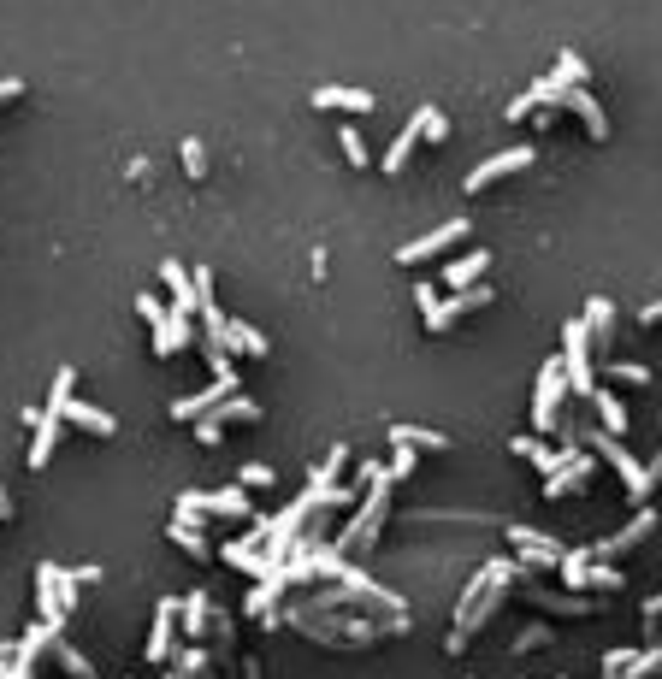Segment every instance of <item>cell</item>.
I'll use <instances>...</instances> for the list:
<instances>
[{"label":"cell","instance_id":"obj_1","mask_svg":"<svg viewBox=\"0 0 662 679\" xmlns=\"http://www.w3.org/2000/svg\"><path fill=\"white\" fill-rule=\"evenodd\" d=\"M266 626H290V632H302L308 644H331V650H367V644H379V638H397L408 632V609L402 615H361V609H337V615H302V609H284V615H272Z\"/></svg>","mask_w":662,"mask_h":679},{"label":"cell","instance_id":"obj_2","mask_svg":"<svg viewBox=\"0 0 662 679\" xmlns=\"http://www.w3.org/2000/svg\"><path fill=\"white\" fill-rule=\"evenodd\" d=\"M562 437H574L580 449L592 443V449H597V461H609V467L621 473V496H627L633 508H645V502H651V491H657V485H651V473H645V461H633V455L621 449V437H609V432H603V426H586V432H580V426H568V432H562Z\"/></svg>","mask_w":662,"mask_h":679},{"label":"cell","instance_id":"obj_3","mask_svg":"<svg viewBox=\"0 0 662 679\" xmlns=\"http://www.w3.org/2000/svg\"><path fill=\"white\" fill-rule=\"evenodd\" d=\"M562 372H568V390L574 396H597V361H592V337H586V325L580 319H568L562 325Z\"/></svg>","mask_w":662,"mask_h":679},{"label":"cell","instance_id":"obj_4","mask_svg":"<svg viewBox=\"0 0 662 679\" xmlns=\"http://www.w3.org/2000/svg\"><path fill=\"white\" fill-rule=\"evenodd\" d=\"M562 396H568V372H562V355L538 367V390H532V432H556L562 426Z\"/></svg>","mask_w":662,"mask_h":679},{"label":"cell","instance_id":"obj_5","mask_svg":"<svg viewBox=\"0 0 662 679\" xmlns=\"http://www.w3.org/2000/svg\"><path fill=\"white\" fill-rule=\"evenodd\" d=\"M201 514H219V520H255L249 496L237 491H178V520H201Z\"/></svg>","mask_w":662,"mask_h":679},{"label":"cell","instance_id":"obj_6","mask_svg":"<svg viewBox=\"0 0 662 679\" xmlns=\"http://www.w3.org/2000/svg\"><path fill=\"white\" fill-rule=\"evenodd\" d=\"M71 603H77V585H71V573H66V567H54V561H42V567H36V609H42V620L66 626Z\"/></svg>","mask_w":662,"mask_h":679},{"label":"cell","instance_id":"obj_7","mask_svg":"<svg viewBox=\"0 0 662 679\" xmlns=\"http://www.w3.org/2000/svg\"><path fill=\"white\" fill-rule=\"evenodd\" d=\"M532 160H538V148L532 142H521V148H503V154H491V160H479L473 172H467V195H479V189H491V184H503V178H515V172H527Z\"/></svg>","mask_w":662,"mask_h":679},{"label":"cell","instance_id":"obj_8","mask_svg":"<svg viewBox=\"0 0 662 679\" xmlns=\"http://www.w3.org/2000/svg\"><path fill=\"white\" fill-rule=\"evenodd\" d=\"M509 573H515V561H485V567L473 573V585H467V591H462V603H456V632H450V656H462V626H467V615L479 609V597H485V591H491L497 579H509Z\"/></svg>","mask_w":662,"mask_h":679},{"label":"cell","instance_id":"obj_9","mask_svg":"<svg viewBox=\"0 0 662 679\" xmlns=\"http://www.w3.org/2000/svg\"><path fill=\"white\" fill-rule=\"evenodd\" d=\"M485 302H497V290H491V284H473V290H456V296H438V302L426 308V331H450L462 313L485 308Z\"/></svg>","mask_w":662,"mask_h":679},{"label":"cell","instance_id":"obj_10","mask_svg":"<svg viewBox=\"0 0 662 679\" xmlns=\"http://www.w3.org/2000/svg\"><path fill=\"white\" fill-rule=\"evenodd\" d=\"M462 237H467V219H444L438 231H426V237L402 243L397 254H391V260H397V266H426L432 254H444V248H450V243H462Z\"/></svg>","mask_w":662,"mask_h":679},{"label":"cell","instance_id":"obj_11","mask_svg":"<svg viewBox=\"0 0 662 679\" xmlns=\"http://www.w3.org/2000/svg\"><path fill=\"white\" fill-rule=\"evenodd\" d=\"M509 538H515V550H521V573H538V567H562V544L550 538V532H538V526H509Z\"/></svg>","mask_w":662,"mask_h":679},{"label":"cell","instance_id":"obj_12","mask_svg":"<svg viewBox=\"0 0 662 679\" xmlns=\"http://www.w3.org/2000/svg\"><path fill=\"white\" fill-rule=\"evenodd\" d=\"M651 532H657V514H651V508H639V514H633V520H627V526L615 532V538H597V544H592V561L627 556V550H639V544H645Z\"/></svg>","mask_w":662,"mask_h":679},{"label":"cell","instance_id":"obj_13","mask_svg":"<svg viewBox=\"0 0 662 679\" xmlns=\"http://www.w3.org/2000/svg\"><path fill=\"white\" fill-rule=\"evenodd\" d=\"M172 644H178V597H166L160 609H154V632H148V644H142V656L160 668V662H172Z\"/></svg>","mask_w":662,"mask_h":679},{"label":"cell","instance_id":"obj_14","mask_svg":"<svg viewBox=\"0 0 662 679\" xmlns=\"http://www.w3.org/2000/svg\"><path fill=\"white\" fill-rule=\"evenodd\" d=\"M592 473H597V455H586V449H580V455H574V461H568L562 473H550V479H544V491H538V496H550V502H562V496L586 491V485H592Z\"/></svg>","mask_w":662,"mask_h":679},{"label":"cell","instance_id":"obj_15","mask_svg":"<svg viewBox=\"0 0 662 679\" xmlns=\"http://www.w3.org/2000/svg\"><path fill=\"white\" fill-rule=\"evenodd\" d=\"M320 113H373L379 101H373V89H343V83H326V89H314L308 95Z\"/></svg>","mask_w":662,"mask_h":679},{"label":"cell","instance_id":"obj_16","mask_svg":"<svg viewBox=\"0 0 662 679\" xmlns=\"http://www.w3.org/2000/svg\"><path fill=\"white\" fill-rule=\"evenodd\" d=\"M580 325H586V337H592V355L597 349H615V302H609V296H592L586 313H580Z\"/></svg>","mask_w":662,"mask_h":679},{"label":"cell","instance_id":"obj_17","mask_svg":"<svg viewBox=\"0 0 662 679\" xmlns=\"http://www.w3.org/2000/svg\"><path fill=\"white\" fill-rule=\"evenodd\" d=\"M207 620H213V597H207V591H190V597H178V638L201 644V638H207Z\"/></svg>","mask_w":662,"mask_h":679},{"label":"cell","instance_id":"obj_18","mask_svg":"<svg viewBox=\"0 0 662 679\" xmlns=\"http://www.w3.org/2000/svg\"><path fill=\"white\" fill-rule=\"evenodd\" d=\"M225 396H237V390L213 378L207 390H196V396H178V402H172V420H184V426H190V420H207V414H213V408H219Z\"/></svg>","mask_w":662,"mask_h":679},{"label":"cell","instance_id":"obj_19","mask_svg":"<svg viewBox=\"0 0 662 679\" xmlns=\"http://www.w3.org/2000/svg\"><path fill=\"white\" fill-rule=\"evenodd\" d=\"M485 266H491V254L485 248H467V254H456L450 266H444V290L456 296V290H473L479 278H485Z\"/></svg>","mask_w":662,"mask_h":679},{"label":"cell","instance_id":"obj_20","mask_svg":"<svg viewBox=\"0 0 662 679\" xmlns=\"http://www.w3.org/2000/svg\"><path fill=\"white\" fill-rule=\"evenodd\" d=\"M538 609H550V615H568V620H586L597 615V597H562V591H544V585H521Z\"/></svg>","mask_w":662,"mask_h":679},{"label":"cell","instance_id":"obj_21","mask_svg":"<svg viewBox=\"0 0 662 679\" xmlns=\"http://www.w3.org/2000/svg\"><path fill=\"white\" fill-rule=\"evenodd\" d=\"M160 284H166V296H172V313H196V284H190V266L184 260H166L160 266Z\"/></svg>","mask_w":662,"mask_h":679},{"label":"cell","instance_id":"obj_22","mask_svg":"<svg viewBox=\"0 0 662 679\" xmlns=\"http://www.w3.org/2000/svg\"><path fill=\"white\" fill-rule=\"evenodd\" d=\"M184 349H190V319L166 308V319L154 325V355H160V361H172V355H184Z\"/></svg>","mask_w":662,"mask_h":679},{"label":"cell","instance_id":"obj_23","mask_svg":"<svg viewBox=\"0 0 662 679\" xmlns=\"http://www.w3.org/2000/svg\"><path fill=\"white\" fill-rule=\"evenodd\" d=\"M60 420H71V426H83V432H95V437H119V420H113L107 408H89V402H77V396L60 408Z\"/></svg>","mask_w":662,"mask_h":679},{"label":"cell","instance_id":"obj_24","mask_svg":"<svg viewBox=\"0 0 662 679\" xmlns=\"http://www.w3.org/2000/svg\"><path fill=\"white\" fill-rule=\"evenodd\" d=\"M414 148H420V113H414V119L402 124V136H397V142H391V148H385V160H379V172H385V178H397V172H408V160H414Z\"/></svg>","mask_w":662,"mask_h":679},{"label":"cell","instance_id":"obj_25","mask_svg":"<svg viewBox=\"0 0 662 679\" xmlns=\"http://www.w3.org/2000/svg\"><path fill=\"white\" fill-rule=\"evenodd\" d=\"M225 343H231V355H249V361H261V355H272V343H266L261 331L249 325V319H225Z\"/></svg>","mask_w":662,"mask_h":679},{"label":"cell","instance_id":"obj_26","mask_svg":"<svg viewBox=\"0 0 662 679\" xmlns=\"http://www.w3.org/2000/svg\"><path fill=\"white\" fill-rule=\"evenodd\" d=\"M60 426H66V420L42 408V420L30 426V432H36V443H30V473H42V467H48V455H54V443H60Z\"/></svg>","mask_w":662,"mask_h":679},{"label":"cell","instance_id":"obj_27","mask_svg":"<svg viewBox=\"0 0 662 679\" xmlns=\"http://www.w3.org/2000/svg\"><path fill=\"white\" fill-rule=\"evenodd\" d=\"M592 408H597V426H603V432H609V437H627V408H621V396H615V384H597Z\"/></svg>","mask_w":662,"mask_h":679},{"label":"cell","instance_id":"obj_28","mask_svg":"<svg viewBox=\"0 0 662 679\" xmlns=\"http://www.w3.org/2000/svg\"><path fill=\"white\" fill-rule=\"evenodd\" d=\"M562 107H568V113H580V124L592 130V142H609V113L597 107L586 89H568V101H562Z\"/></svg>","mask_w":662,"mask_h":679},{"label":"cell","instance_id":"obj_29","mask_svg":"<svg viewBox=\"0 0 662 679\" xmlns=\"http://www.w3.org/2000/svg\"><path fill=\"white\" fill-rule=\"evenodd\" d=\"M261 414H266V408L255 402V396H243V390H237V396H225V402L213 408V420H219V426H255Z\"/></svg>","mask_w":662,"mask_h":679},{"label":"cell","instance_id":"obj_30","mask_svg":"<svg viewBox=\"0 0 662 679\" xmlns=\"http://www.w3.org/2000/svg\"><path fill=\"white\" fill-rule=\"evenodd\" d=\"M509 579H515V573H509ZM509 579H497V585H491V591L479 597V609L467 615V626H462V650H467V638H479V626H485V620L503 609V597H509Z\"/></svg>","mask_w":662,"mask_h":679},{"label":"cell","instance_id":"obj_31","mask_svg":"<svg viewBox=\"0 0 662 679\" xmlns=\"http://www.w3.org/2000/svg\"><path fill=\"white\" fill-rule=\"evenodd\" d=\"M597 384H627V390H639V384H651V367H639V361H603V367H597Z\"/></svg>","mask_w":662,"mask_h":679},{"label":"cell","instance_id":"obj_32","mask_svg":"<svg viewBox=\"0 0 662 679\" xmlns=\"http://www.w3.org/2000/svg\"><path fill=\"white\" fill-rule=\"evenodd\" d=\"M586 77H592V65L580 60V54H574V48H568V54H562V60H556V71H550V83H556V89H562V95H568V89H586Z\"/></svg>","mask_w":662,"mask_h":679},{"label":"cell","instance_id":"obj_33","mask_svg":"<svg viewBox=\"0 0 662 679\" xmlns=\"http://www.w3.org/2000/svg\"><path fill=\"white\" fill-rule=\"evenodd\" d=\"M166 538H172V544H178L184 556H196V561L213 556V544L201 538V526H196V520H172V532H166Z\"/></svg>","mask_w":662,"mask_h":679},{"label":"cell","instance_id":"obj_34","mask_svg":"<svg viewBox=\"0 0 662 679\" xmlns=\"http://www.w3.org/2000/svg\"><path fill=\"white\" fill-rule=\"evenodd\" d=\"M337 148H343V166H355V172H367V166H373V154H367V142H361V130H355V124H343V130H337Z\"/></svg>","mask_w":662,"mask_h":679},{"label":"cell","instance_id":"obj_35","mask_svg":"<svg viewBox=\"0 0 662 679\" xmlns=\"http://www.w3.org/2000/svg\"><path fill=\"white\" fill-rule=\"evenodd\" d=\"M391 443H408V449H450V437L444 432H426V426H391Z\"/></svg>","mask_w":662,"mask_h":679},{"label":"cell","instance_id":"obj_36","mask_svg":"<svg viewBox=\"0 0 662 679\" xmlns=\"http://www.w3.org/2000/svg\"><path fill=\"white\" fill-rule=\"evenodd\" d=\"M586 573H592V550H568V556H562V579H568V591H586Z\"/></svg>","mask_w":662,"mask_h":679},{"label":"cell","instance_id":"obj_37","mask_svg":"<svg viewBox=\"0 0 662 679\" xmlns=\"http://www.w3.org/2000/svg\"><path fill=\"white\" fill-rule=\"evenodd\" d=\"M54 656H60V668H66L71 679H95V668L83 662V650H77V644H66V638H60V644H54Z\"/></svg>","mask_w":662,"mask_h":679},{"label":"cell","instance_id":"obj_38","mask_svg":"<svg viewBox=\"0 0 662 679\" xmlns=\"http://www.w3.org/2000/svg\"><path fill=\"white\" fill-rule=\"evenodd\" d=\"M207 668H213V656H207L201 644H184V656H178V674H184V679H207Z\"/></svg>","mask_w":662,"mask_h":679},{"label":"cell","instance_id":"obj_39","mask_svg":"<svg viewBox=\"0 0 662 679\" xmlns=\"http://www.w3.org/2000/svg\"><path fill=\"white\" fill-rule=\"evenodd\" d=\"M444 136H450V113L420 107V142H444Z\"/></svg>","mask_w":662,"mask_h":679},{"label":"cell","instance_id":"obj_40","mask_svg":"<svg viewBox=\"0 0 662 679\" xmlns=\"http://www.w3.org/2000/svg\"><path fill=\"white\" fill-rule=\"evenodd\" d=\"M627 579H621V567H609V561H592V573H586V591H621Z\"/></svg>","mask_w":662,"mask_h":679},{"label":"cell","instance_id":"obj_41","mask_svg":"<svg viewBox=\"0 0 662 679\" xmlns=\"http://www.w3.org/2000/svg\"><path fill=\"white\" fill-rule=\"evenodd\" d=\"M237 485H243V491H272V485H278V473H272V467H261V461H249V467L237 473Z\"/></svg>","mask_w":662,"mask_h":679},{"label":"cell","instance_id":"obj_42","mask_svg":"<svg viewBox=\"0 0 662 679\" xmlns=\"http://www.w3.org/2000/svg\"><path fill=\"white\" fill-rule=\"evenodd\" d=\"M178 160H184V172H190V178H201V172H207V148H201L196 136H184V148H178Z\"/></svg>","mask_w":662,"mask_h":679},{"label":"cell","instance_id":"obj_43","mask_svg":"<svg viewBox=\"0 0 662 679\" xmlns=\"http://www.w3.org/2000/svg\"><path fill=\"white\" fill-rule=\"evenodd\" d=\"M414 455H420V449H408V443H391V479H414Z\"/></svg>","mask_w":662,"mask_h":679},{"label":"cell","instance_id":"obj_44","mask_svg":"<svg viewBox=\"0 0 662 679\" xmlns=\"http://www.w3.org/2000/svg\"><path fill=\"white\" fill-rule=\"evenodd\" d=\"M657 668H662V650H639V656H633V668H627L621 679H651Z\"/></svg>","mask_w":662,"mask_h":679},{"label":"cell","instance_id":"obj_45","mask_svg":"<svg viewBox=\"0 0 662 679\" xmlns=\"http://www.w3.org/2000/svg\"><path fill=\"white\" fill-rule=\"evenodd\" d=\"M343 467H349V443H331V455L320 461V473H326L331 485H337V473H343Z\"/></svg>","mask_w":662,"mask_h":679},{"label":"cell","instance_id":"obj_46","mask_svg":"<svg viewBox=\"0 0 662 679\" xmlns=\"http://www.w3.org/2000/svg\"><path fill=\"white\" fill-rule=\"evenodd\" d=\"M550 644V626H527V632H515V656L521 650H544Z\"/></svg>","mask_w":662,"mask_h":679},{"label":"cell","instance_id":"obj_47","mask_svg":"<svg viewBox=\"0 0 662 679\" xmlns=\"http://www.w3.org/2000/svg\"><path fill=\"white\" fill-rule=\"evenodd\" d=\"M190 284H196V313H201L207 302H213V272H207V266H196V272H190Z\"/></svg>","mask_w":662,"mask_h":679},{"label":"cell","instance_id":"obj_48","mask_svg":"<svg viewBox=\"0 0 662 679\" xmlns=\"http://www.w3.org/2000/svg\"><path fill=\"white\" fill-rule=\"evenodd\" d=\"M196 443H207V449H219V443H225V426H219L213 414H207V420H196Z\"/></svg>","mask_w":662,"mask_h":679},{"label":"cell","instance_id":"obj_49","mask_svg":"<svg viewBox=\"0 0 662 679\" xmlns=\"http://www.w3.org/2000/svg\"><path fill=\"white\" fill-rule=\"evenodd\" d=\"M627 668H633V650H609L603 656V679H621Z\"/></svg>","mask_w":662,"mask_h":679},{"label":"cell","instance_id":"obj_50","mask_svg":"<svg viewBox=\"0 0 662 679\" xmlns=\"http://www.w3.org/2000/svg\"><path fill=\"white\" fill-rule=\"evenodd\" d=\"M538 449H544V437H538V432H527V437H509V455H521V461H532Z\"/></svg>","mask_w":662,"mask_h":679},{"label":"cell","instance_id":"obj_51","mask_svg":"<svg viewBox=\"0 0 662 679\" xmlns=\"http://www.w3.org/2000/svg\"><path fill=\"white\" fill-rule=\"evenodd\" d=\"M136 313H142V319H148V325H160V319H166V308H160V302H154V296H136Z\"/></svg>","mask_w":662,"mask_h":679},{"label":"cell","instance_id":"obj_52","mask_svg":"<svg viewBox=\"0 0 662 679\" xmlns=\"http://www.w3.org/2000/svg\"><path fill=\"white\" fill-rule=\"evenodd\" d=\"M24 95V77H0V101H18Z\"/></svg>","mask_w":662,"mask_h":679},{"label":"cell","instance_id":"obj_53","mask_svg":"<svg viewBox=\"0 0 662 679\" xmlns=\"http://www.w3.org/2000/svg\"><path fill=\"white\" fill-rule=\"evenodd\" d=\"M0 679H36V668H30V662H6V674Z\"/></svg>","mask_w":662,"mask_h":679},{"label":"cell","instance_id":"obj_54","mask_svg":"<svg viewBox=\"0 0 662 679\" xmlns=\"http://www.w3.org/2000/svg\"><path fill=\"white\" fill-rule=\"evenodd\" d=\"M639 319H645V325H662V302H651V308L639 313Z\"/></svg>","mask_w":662,"mask_h":679},{"label":"cell","instance_id":"obj_55","mask_svg":"<svg viewBox=\"0 0 662 679\" xmlns=\"http://www.w3.org/2000/svg\"><path fill=\"white\" fill-rule=\"evenodd\" d=\"M0 520H12V496H6V479H0Z\"/></svg>","mask_w":662,"mask_h":679},{"label":"cell","instance_id":"obj_56","mask_svg":"<svg viewBox=\"0 0 662 679\" xmlns=\"http://www.w3.org/2000/svg\"><path fill=\"white\" fill-rule=\"evenodd\" d=\"M645 473H651V485H662V449H657V461H651Z\"/></svg>","mask_w":662,"mask_h":679},{"label":"cell","instance_id":"obj_57","mask_svg":"<svg viewBox=\"0 0 662 679\" xmlns=\"http://www.w3.org/2000/svg\"><path fill=\"white\" fill-rule=\"evenodd\" d=\"M243 679H261V668H255V662H243Z\"/></svg>","mask_w":662,"mask_h":679},{"label":"cell","instance_id":"obj_58","mask_svg":"<svg viewBox=\"0 0 662 679\" xmlns=\"http://www.w3.org/2000/svg\"><path fill=\"white\" fill-rule=\"evenodd\" d=\"M6 656H12V650H0V674H6Z\"/></svg>","mask_w":662,"mask_h":679},{"label":"cell","instance_id":"obj_59","mask_svg":"<svg viewBox=\"0 0 662 679\" xmlns=\"http://www.w3.org/2000/svg\"><path fill=\"white\" fill-rule=\"evenodd\" d=\"M166 679H184V674H178V668H172V674H166Z\"/></svg>","mask_w":662,"mask_h":679},{"label":"cell","instance_id":"obj_60","mask_svg":"<svg viewBox=\"0 0 662 679\" xmlns=\"http://www.w3.org/2000/svg\"><path fill=\"white\" fill-rule=\"evenodd\" d=\"M95 679H101V674H95Z\"/></svg>","mask_w":662,"mask_h":679}]
</instances>
